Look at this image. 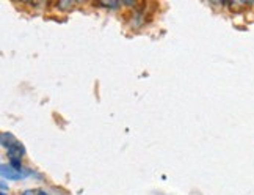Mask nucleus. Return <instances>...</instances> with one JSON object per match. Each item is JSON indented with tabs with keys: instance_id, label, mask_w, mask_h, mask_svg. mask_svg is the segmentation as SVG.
Listing matches in <instances>:
<instances>
[{
	"instance_id": "4",
	"label": "nucleus",
	"mask_w": 254,
	"mask_h": 195,
	"mask_svg": "<svg viewBox=\"0 0 254 195\" xmlns=\"http://www.w3.org/2000/svg\"><path fill=\"white\" fill-rule=\"evenodd\" d=\"M24 195H33V192H32V191H25Z\"/></svg>"
},
{
	"instance_id": "1",
	"label": "nucleus",
	"mask_w": 254,
	"mask_h": 195,
	"mask_svg": "<svg viewBox=\"0 0 254 195\" xmlns=\"http://www.w3.org/2000/svg\"><path fill=\"white\" fill-rule=\"evenodd\" d=\"M2 177L6 178V180H22L24 178V173L21 170H16L11 165H6V164H2Z\"/></svg>"
},
{
	"instance_id": "5",
	"label": "nucleus",
	"mask_w": 254,
	"mask_h": 195,
	"mask_svg": "<svg viewBox=\"0 0 254 195\" xmlns=\"http://www.w3.org/2000/svg\"><path fill=\"white\" fill-rule=\"evenodd\" d=\"M2 195H6V194H5V192H2Z\"/></svg>"
},
{
	"instance_id": "2",
	"label": "nucleus",
	"mask_w": 254,
	"mask_h": 195,
	"mask_svg": "<svg viewBox=\"0 0 254 195\" xmlns=\"http://www.w3.org/2000/svg\"><path fill=\"white\" fill-rule=\"evenodd\" d=\"M6 151L9 159H22V156L25 154V148L19 142H14L11 146H8Z\"/></svg>"
},
{
	"instance_id": "3",
	"label": "nucleus",
	"mask_w": 254,
	"mask_h": 195,
	"mask_svg": "<svg viewBox=\"0 0 254 195\" xmlns=\"http://www.w3.org/2000/svg\"><path fill=\"white\" fill-rule=\"evenodd\" d=\"M36 195H49V194H47L46 191H38V194H36Z\"/></svg>"
}]
</instances>
